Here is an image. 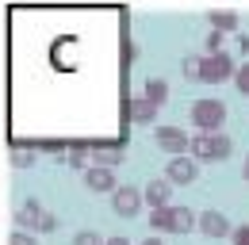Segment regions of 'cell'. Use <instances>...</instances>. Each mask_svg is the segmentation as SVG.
Returning <instances> with one entry per match:
<instances>
[{
  "label": "cell",
  "instance_id": "obj_8",
  "mask_svg": "<svg viewBox=\"0 0 249 245\" xmlns=\"http://www.w3.org/2000/svg\"><path fill=\"white\" fill-rule=\"evenodd\" d=\"M199 230L207 238H226L230 234V222H226V214H218V211H203L199 214Z\"/></svg>",
  "mask_w": 249,
  "mask_h": 245
},
{
  "label": "cell",
  "instance_id": "obj_24",
  "mask_svg": "<svg viewBox=\"0 0 249 245\" xmlns=\"http://www.w3.org/2000/svg\"><path fill=\"white\" fill-rule=\"evenodd\" d=\"M207 50H211V54L222 50V31H211V35H207Z\"/></svg>",
  "mask_w": 249,
  "mask_h": 245
},
{
  "label": "cell",
  "instance_id": "obj_19",
  "mask_svg": "<svg viewBox=\"0 0 249 245\" xmlns=\"http://www.w3.org/2000/svg\"><path fill=\"white\" fill-rule=\"evenodd\" d=\"M73 245H104V238H100L96 230H81V234L73 238Z\"/></svg>",
  "mask_w": 249,
  "mask_h": 245
},
{
  "label": "cell",
  "instance_id": "obj_25",
  "mask_svg": "<svg viewBox=\"0 0 249 245\" xmlns=\"http://www.w3.org/2000/svg\"><path fill=\"white\" fill-rule=\"evenodd\" d=\"M104 245H134V242H126V238H107Z\"/></svg>",
  "mask_w": 249,
  "mask_h": 245
},
{
  "label": "cell",
  "instance_id": "obj_10",
  "mask_svg": "<svg viewBox=\"0 0 249 245\" xmlns=\"http://www.w3.org/2000/svg\"><path fill=\"white\" fill-rule=\"evenodd\" d=\"M85 184H89V192H111V188H115V176H111V169L96 165V169L85 173Z\"/></svg>",
  "mask_w": 249,
  "mask_h": 245
},
{
  "label": "cell",
  "instance_id": "obj_21",
  "mask_svg": "<svg viewBox=\"0 0 249 245\" xmlns=\"http://www.w3.org/2000/svg\"><path fill=\"white\" fill-rule=\"evenodd\" d=\"M230 238L234 245H249V226H230Z\"/></svg>",
  "mask_w": 249,
  "mask_h": 245
},
{
  "label": "cell",
  "instance_id": "obj_27",
  "mask_svg": "<svg viewBox=\"0 0 249 245\" xmlns=\"http://www.w3.org/2000/svg\"><path fill=\"white\" fill-rule=\"evenodd\" d=\"M142 245H161V242H157V238H154V234H150V238H146V242H142Z\"/></svg>",
  "mask_w": 249,
  "mask_h": 245
},
{
  "label": "cell",
  "instance_id": "obj_11",
  "mask_svg": "<svg viewBox=\"0 0 249 245\" xmlns=\"http://www.w3.org/2000/svg\"><path fill=\"white\" fill-rule=\"evenodd\" d=\"M169 195H173V184H169V180H150V184H146V192H142V199H146L150 207L169 203Z\"/></svg>",
  "mask_w": 249,
  "mask_h": 245
},
{
  "label": "cell",
  "instance_id": "obj_1",
  "mask_svg": "<svg viewBox=\"0 0 249 245\" xmlns=\"http://www.w3.org/2000/svg\"><path fill=\"white\" fill-rule=\"evenodd\" d=\"M192 226H196V218H192V211H188V207H169V203H161V207H154V214H150V230L188 234Z\"/></svg>",
  "mask_w": 249,
  "mask_h": 245
},
{
  "label": "cell",
  "instance_id": "obj_22",
  "mask_svg": "<svg viewBox=\"0 0 249 245\" xmlns=\"http://www.w3.org/2000/svg\"><path fill=\"white\" fill-rule=\"evenodd\" d=\"M35 226H38V230H42V234H50V230H54V226H58V218H54V214H38V222H35Z\"/></svg>",
  "mask_w": 249,
  "mask_h": 245
},
{
  "label": "cell",
  "instance_id": "obj_28",
  "mask_svg": "<svg viewBox=\"0 0 249 245\" xmlns=\"http://www.w3.org/2000/svg\"><path fill=\"white\" fill-rule=\"evenodd\" d=\"M242 176H246V180H249V153H246V169H242Z\"/></svg>",
  "mask_w": 249,
  "mask_h": 245
},
{
  "label": "cell",
  "instance_id": "obj_17",
  "mask_svg": "<svg viewBox=\"0 0 249 245\" xmlns=\"http://www.w3.org/2000/svg\"><path fill=\"white\" fill-rule=\"evenodd\" d=\"M234 85H238V92H242V96H249V61L234 69Z\"/></svg>",
  "mask_w": 249,
  "mask_h": 245
},
{
  "label": "cell",
  "instance_id": "obj_2",
  "mask_svg": "<svg viewBox=\"0 0 249 245\" xmlns=\"http://www.w3.org/2000/svg\"><path fill=\"white\" fill-rule=\"evenodd\" d=\"M192 122H196L203 134H215L218 126L226 122V104H222V100H196V104H192Z\"/></svg>",
  "mask_w": 249,
  "mask_h": 245
},
{
  "label": "cell",
  "instance_id": "obj_5",
  "mask_svg": "<svg viewBox=\"0 0 249 245\" xmlns=\"http://www.w3.org/2000/svg\"><path fill=\"white\" fill-rule=\"evenodd\" d=\"M111 207H115V214H119V218H134V214H138V207H142V192H138V188H130V184L111 188Z\"/></svg>",
  "mask_w": 249,
  "mask_h": 245
},
{
  "label": "cell",
  "instance_id": "obj_7",
  "mask_svg": "<svg viewBox=\"0 0 249 245\" xmlns=\"http://www.w3.org/2000/svg\"><path fill=\"white\" fill-rule=\"evenodd\" d=\"M92 161L104 165V169H111V165L123 161V146L119 142H92Z\"/></svg>",
  "mask_w": 249,
  "mask_h": 245
},
{
  "label": "cell",
  "instance_id": "obj_15",
  "mask_svg": "<svg viewBox=\"0 0 249 245\" xmlns=\"http://www.w3.org/2000/svg\"><path fill=\"white\" fill-rule=\"evenodd\" d=\"M207 138H211V161H226V157H230V138H226L222 130L207 134Z\"/></svg>",
  "mask_w": 249,
  "mask_h": 245
},
{
  "label": "cell",
  "instance_id": "obj_20",
  "mask_svg": "<svg viewBox=\"0 0 249 245\" xmlns=\"http://www.w3.org/2000/svg\"><path fill=\"white\" fill-rule=\"evenodd\" d=\"M8 245H38V238H35V234H27V230H16V234L8 238Z\"/></svg>",
  "mask_w": 249,
  "mask_h": 245
},
{
  "label": "cell",
  "instance_id": "obj_18",
  "mask_svg": "<svg viewBox=\"0 0 249 245\" xmlns=\"http://www.w3.org/2000/svg\"><path fill=\"white\" fill-rule=\"evenodd\" d=\"M180 73H184V81H199V58H184Z\"/></svg>",
  "mask_w": 249,
  "mask_h": 245
},
{
  "label": "cell",
  "instance_id": "obj_13",
  "mask_svg": "<svg viewBox=\"0 0 249 245\" xmlns=\"http://www.w3.org/2000/svg\"><path fill=\"white\" fill-rule=\"evenodd\" d=\"M38 214H42V207H38L35 199L19 203V211H16V226H19V230H31L35 222H38Z\"/></svg>",
  "mask_w": 249,
  "mask_h": 245
},
{
  "label": "cell",
  "instance_id": "obj_14",
  "mask_svg": "<svg viewBox=\"0 0 249 245\" xmlns=\"http://www.w3.org/2000/svg\"><path fill=\"white\" fill-rule=\"evenodd\" d=\"M188 153H192V161H211V138L207 134L188 138Z\"/></svg>",
  "mask_w": 249,
  "mask_h": 245
},
{
  "label": "cell",
  "instance_id": "obj_3",
  "mask_svg": "<svg viewBox=\"0 0 249 245\" xmlns=\"http://www.w3.org/2000/svg\"><path fill=\"white\" fill-rule=\"evenodd\" d=\"M234 61H230V54H222V50H215V54H207V58H199V81H207V85H218V81H230L234 77Z\"/></svg>",
  "mask_w": 249,
  "mask_h": 245
},
{
  "label": "cell",
  "instance_id": "obj_26",
  "mask_svg": "<svg viewBox=\"0 0 249 245\" xmlns=\"http://www.w3.org/2000/svg\"><path fill=\"white\" fill-rule=\"evenodd\" d=\"M238 46H242V54H249V35H242V38H238Z\"/></svg>",
  "mask_w": 249,
  "mask_h": 245
},
{
  "label": "cell",
  "instance_id": "obj_9",
  "mask_svg": "<svg viewBox=\"0 0 249 245\" xmlns=\"http://www.w3.org/2000/svg\"><path fill=\"white\" fill-rule=\"evenodd\" d=\"M126 115H130V122H154L157 119V104H150L146 96H134V100L126 104Z\"/></svg>",
  "mask_w": 249,
  "mask_h": 245
},
{
  "label": "cell",
  "instance_id": "obj_23",
  "mask_svg": "<svg viewBox=\"0 0 249 245\" xmlns=\"http://www.w3.org/2000/svg\"><path fill=\"white\" fill-rule=\"evenodd\" d=\"M12 165H16V169H27V165H35V153H16V157H12Z\"/></svg>",
  "mask_w": 249,
  "mask_h": 245
},
{
  "label": "cell",
  "instance_id": "obj_4",
  "mask_svg": "<svg viewBox=\"0 0 249 245\" xmlns=\"http://www.w3.org/2000/svg\"><path fill=\"white\" fill-rule=\"evenodd\" d=\"M196 176H199V165L188 157V153H177L173 161H169V169H165V180L173 184H196Z\"/></svg>",
  "mask_w": 249,
  "mask_h": 245
},
{
  "label": "cell",
  "instance_id": "obj_12",
  "mask_svg": "<svg viewBox=\"0 0 249 245\" xmlns=\"http://www.w3.org/2000/svg\"><path fill=\"white\" fill-rule=\"evenodd\" d=\"M142 96H146V100H150V104H157V107H161V104H165V100H169V85H165V81H161V77H150V81H146V85H142Z\"/></svg>",
  "mask_w": 249,
  "mask_h": 245
},
{
  "label": "cell",
  "instance_id": "obj_16",
  "mask_svg": "<svg viewBox=\"0 0 249 245\" xmlns=\"http://www.w3.org/2000/svg\"><path fill=\"white\" fill-rule=\"evenodd\" d=\"M207 19H211V27L222 31V35H226V31H238V16H234V12H211Z\"/></svg>",
  "mask_w": 249,
  "mask_h": 245
},
{
  "label": "cell",
  "instance_id": "obj_6",
  "mask_svg": "<svg viewBox=\"0 0 249 245\" xmlns=\"http://www.w3.org/2000/svg\"><path fill=\"white\" fill-rule=\"evenodd\" d=\"M157 146L169 150L173 157H177V153H188V134L180 126H157Z\"/></svg>",
  "mask_w": 249,
  "mask_h": 245
}]
</instances>
